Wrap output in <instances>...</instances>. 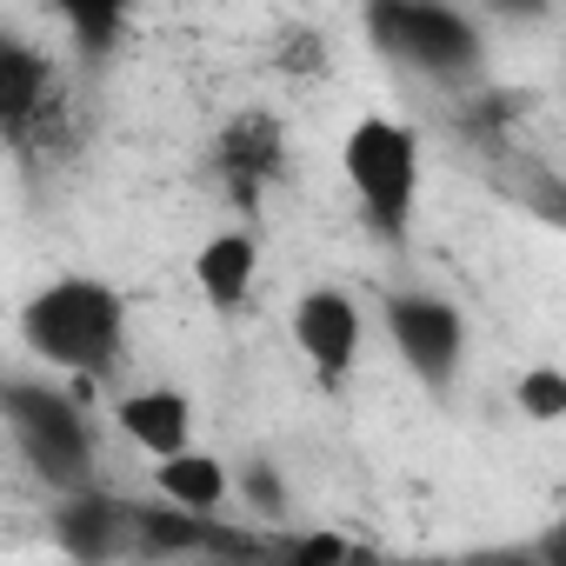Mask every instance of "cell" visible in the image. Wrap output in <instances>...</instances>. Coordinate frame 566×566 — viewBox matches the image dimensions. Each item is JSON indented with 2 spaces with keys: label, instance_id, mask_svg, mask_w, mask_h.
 Listing matches in <instances>:
<instances>
[{
  "label": "cell",
  "instance_id": "7a4b0ae2",
  "mask_svg": "<svg viewBox=\"0 0 566 566\" xmlns=\"http://www.w3.org/2000/svg\"><path fill=\"white\" fill-rule=\"evenodd\" d=\"M340 174L360 200V220L380 240H407L420 207V134L394 114H360L340 140Z\"/></svg>",
  "mask_w": 566,
  "mask_h": 566
},
{
  "label": "cell",
  "instance_id": "8fae6325",
  "mask_svg": "<svg viewBox=\"0 0 566 566\" xmlns=\"http://www.w3.org/2000/svg\"><path fill=\"white\" fill-rule=\"evenodd\" d=\"M253 273H260V240L247 227H227V233L200 240V253H193V280H200V294H207L213 314H240L247 307Z\"/></svg>",
  "mask_w": 566,
  "mask_h": 566
},
{
  "label": "cell",
  "instance_id": "2e32d148",
  "mask_svg": "<svg viewBox=\"0 0 566 566\" xmlns=\"http://www.w3.org/2000/svg\"><path fill=\"white\" fill-rule=\"evenodd\" d=\"M240 500H247V513H260V520H287V480H280V467H273V460H253V467L240 473Z\"/></svg>",
  "mask_w": 566,
  "mask_h": 566
},
{
  "label": "cell",
  "instance_id": "e0dca14e",
  "mask_svg": "<svg viewBox=\"0 0 566 566\" xmlns=\"http://www.w3.org/2000/svg\"><path fill=\"white\" fill-rule=\"evenodd\" d=\"M273 67L280 74H321L327 67V41L307 34V28H287V34H280V48H273Z\"/></svg>",
  "mask_w": 566,
  "mask_h": 566
},
{
  "label": "cell",
  "instance_id": "52a82bcc",
  "mask_svg": "<svg viewBox=\"0 0 566 566\" xmlns=\"http://www.w3.org/2000/svg\"><path fill=\"white\" fill-rule=\"evenodd\" d=\"M287 174V127L266 107H240L220 134H213V180L227 187V200L240 213L260 207V193Z\"/></svg>",
  "mask_w": 566,
  "mask_h": 566
},
{
  "label": "cell",
  "instance_id": "8992f818",
  "mask_svg": "<svg viewBox=\"0 0 566 566\" xmlns=\"http://www.w3.org/2000/svg\"><path fill=\"white\" fill-rule=\"evenodd\" d=\"M387 340L427 394H447L460 360H467V321L440 294H394L387 301Z\"/></svg>",
  "mask_w": 566,
  "mask_h": 566
},
{
  "label": "cell",
  "instance_id": "5b68a950",
  "mask_svg": "<svg viewBox=\"0 0 566 566\" xmlns=\"http://www.w3.org/2000/svg\"><path fill=\"white\" fill-rule=\"evenodd\" d=\"M0 134L14 154H54V140H67V94L54 81V61L28 34L0 41Z\"/></svg>",
  "mask_w": 566,
  "mask_h": 566
},
{
  "label": "cell",
  "instance_id": "30bf717a",
  "mask_svg": "<svg viewBox=\"0 0 566 566\" xmlns=\"http://www.w3.org/2000/svg\"><path fill=\"white\" fill-rule=\"evenodd\" d=\"M114 427L147 460H167V453L193 447V400L180 387H134V394L114 400Z\"/></svg>",
  "mask_w": 566,
  "mask_h": 566
},
{
  "label": "cell",
  "instance_id": "6da1fadb",
  "mask_svg": "<svg viewBox=\"0 0 566 566\" xmlns=\"http://www.w3.org/2000/svg\"><path fill=\"white\" fill-rule=\"evenodd\" d=\"M21 340L54 374L107 380L120 367V354H127V301H120V287H107V280L61 273L21 307Z\"/></svg>",
  "mask_w": 566,
  "mask_h": 566
},
{
  "label": "cell",
  "instance_id": "d6986e66",
  "mask_svg": "<svg viewBox=\"0 0 566 566\" xmlns=\"http://www.w3.org/2000/svg\"><path fill=\"white\" fill-rule=\"evenodd\" d=\"M486 14H500V21H546L553 14V0H480Z\"/></svg>",
  "mask_w": 566,
  "mask_h": 566
},
{
  "label": "cell",
  "instance_id": "9c48e42d",
  "mask_svg": "<svg viewBox=\"0 0 566 566\" xmlns=\"http://www.w3.org/2000/svg\"><path fill=\"white\" fill-rule=\"evenodd\" d=\"M54 546L67 559H107L134 553V500H114L101 486H74L54 506Z\"/></svg>",
  "mask_w": 566,
  "mask_h": 566
},
{
  "label": "cell",
  "instance_id": "5bb4252c",
  "mask_svg": "<svg viewBox=\"0 0 566 566\" xmlns=\"http://www.w3.org/2000/svg\"><path fill=\"white\" fill-rule=\"evenodd\" d=\"M41 8H54L81 48V61H107L120 28H127V0H41Z\"/></svg>",
  "mask_w": 566,
  "mask_h": 566
},
{
  "label": "cell",
  "instance_id": "277c9868",
  "mask_svg": "<svg viewBox=\"0 0 566 566\" xmlns=\"http://www.w3.org/2000/svg\"><path fill=\"white\" fill-rule=\"evenodd\" d=\"M367 28H374V48L413 74L460 81L480 67V28L453 0H367Z\"/></svg>",
  "mask_w": 566,
  "mask_h": 566
},
{
  "label": "cell",
  "instance_id": "4fadbf2b",
  "mask_svg": "<svg viewBox=\"0 0 566 566\" xmlns=\"http://www.w3.org/2000/svg\"><path fill=\"white\" fill-rule=\"evenodd\" d=\"M207 520H213V513H193V506H174V500L134 506V553H160V559H174V553H207Z\"/></svg>",
  "mask_w": 566,
  "mask_h": 566
},
{
  "label": "cell",
  "instance_id": "ac0fdd59",
  "mask_svg": "<svg viewBox=\"0 0 566 566\" xmlns=\"http://www.w3.org/2000/svg\"><path fill=\"white\" fill-rule=\"evenodd\" d=\"M354 539L340 533H301V539H280V559H347Z\"/></svg>",
  "mask_w": 566,
  "mask_h": 566
},
{
  "label": "cell",
  "instance_id": "ffe728a7",
  "mask_svg": "<svg viewBox=\"0 0 566 566\" xmlns=\"http://www.w3.org/2000/svg\"><path fill=\"white\" fill-rule=\"evenodd\" d=\"M533 553H539V559H559V566H566V513H559V526H553V533H546V539H539Z\"/></svg>",
  "mask_w": 566,
  "mask_h": 566
},
{
  "label": "cell",
  "instance_id": "9a60e30c",
  "mask_svg": "<svg viewBox=\"0 0 566 566\" xmlns=\"http://www.w3.org/2000/svg\"><path fill=\"white\" fill-rule=\"evenodd\" d=\"M513 407H520L526 420H539V427L566 420V374H559V367H526L520 387H513Z\"/></svg>",
  "mask_w": 566,
  "mask_h": 566
},
{
  "label": "cell",
  "instance_id": "7c38bea8",
  "mask_svg": "<svg viewBox=\"0 0 566 566\" xmlns=\"http://www.w3.org/2000/svg\"><path fill=\"white\" fill-rule=\"evenodd\" d=\"M154 493L174 500V506H193V513H220V500L233 493V473H227V460H213L200 447H180V453L154 460Z\"/></svg>",
  "mask_w": 566,
  "mask_h": 566
},
{
  "label": "cell",
  "instance_id": "3957f363",
  "mask_svg": "<svg viewBox=\"0 0 566 566\" xmlns=\"http://www.w3.org/2000/svg\"><path fill=\"white\" fill-rule=\"evenodd\" d=\"M0 413H8V433H14L21 460H28L54 493L94 486V433H87L81 407H74L61 387L8 380V394H0Z\"/></svg>",
  "mask_w": 566,
  "mask_h": 566
},
{
  "label": "cell",
  "instance_id": "ba28073f",
  "mask_svg": "<svg viewBox=\"0 0 566 566\" xmlns=\"http://www.w3.org/2000/svg\"><path fill=\"white\" fill-rule=\"evenodd\" d=\"M294 347L321 374V387H340L360 360V307L340 287H307L294 301Z\"/></svg>",
  "mask_w": 566,
  "mask_h": 566
}]
</instances>
